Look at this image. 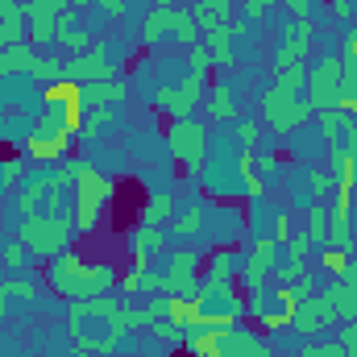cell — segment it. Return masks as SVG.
<instances>
[{"label":"cell","mask_w":357,"mask_h":357,"mask_svg":"<svg viewBox=\"0 0 357 357\" xmlns=\"http://www.w3.org/2000/svg\"><path fill=\"white\" fill-rule=\"evenodd\" d=\"M274 266H278V241H274V237H258V241H254V254L245 258V266H241V274H237L241 291L266 287V278H270Z\"/></svg>","instance_id":"obj_12"},{"label":"cell","mask_w":357,"mask_h":357,"mask_svg":"<svg viewBox=\"0 0 357 357\" xmlns=\"http://www.w3.org/2000/svg\"><path fill=\"white\" fill-rule=\"evenodd\" d=\"M142 295H146V299H150V295H167V282H162L158 270H142Z\"/></svg>","instance_id":"obj_47"},{"label":"cell","mask_w":357,"mask_h":357,"mask_svg":"<svg viewBox=\"0 0 357 357\" xmlns=\"http://www.w3.org/2000/svg\"><path fill=\"white\" fill-rule=\"evenodd\" d=\"M21 178H25V154L0 162V183H4V187H21Z\"/></svg>","instance_id":"obj_41"},{"label":"cell","mask_w":357,"mask_h":357,"mask_svg":"<svg viewBox=\"0 0 357 357\" xmlns=\"http://www.w3.org/2000/svg\"><path fill=\"white\" fill-rule=\"evenodd\" d=\"M187 357H191V354H187Z\"/></svg>","instance_id":"obj_62"},{"label":"cell","mask_w":357,"mask_h":357,"mask_svg":"<svg viewBox=\"0 0 357 357\" xmlns=\"http://www.w3.org/2000/svg\"><path fill=\"white\" fill-rule=\"evenodd\" d=\"M59 178L75 187V204H71V220H75V233H79V237L96 233L104 204L116 195V183H112V178H104L100 171H96V167H91V162H84V158H63V167H59Z\"/></svg>","instance_id":"obj_1"},{"label":"cell","mask_w":357,"mask_h":357,"mask_svg":"<svg viewBox=\"0 0 357 357\" xmlns=\"http://www.w3.org/2000/svg\"><path fill=\"white\" fill-rule=\"evenodd\" d=\"M191 17H195L199 33H212L225 21H233V0H195L191 4Z\"/></svg>","instance_id":"obj_18"},{"label":"cell","mask_w":357,"mask_h":357,"mask_svg":"<svg viewBox=\"0 0 357 357\" xmlns=\"http://www.w3.org/2000/svg\"><path fill=\"white\" fill-rule=\"evenodd\" d=\"M46 278H50V291L54 295H63L67 303L71 299H91V295H108V291H116V270L104 266V262H84L79 254H59V258H50V270H46Z\"/></svg>","instance_id":"obj_2"},{"label":"cell","mask_w":357,"mask_h":357,"mask_svg":"<svg viewBox=\"0 0 357 357\" xmlns=\"http://www.w3.org/2000/svg\"><path fill=\"white\" fill-rule=\"evenodd\" d=\"M349 258H354V254H341V250H324V254H320V266H324L328 274H333V278H337V274L345 270V262H349Z\"/></svg>","instance_id":"obj_46"},{"label":"cell","mask_w":357,"mask_h":357,"mask_svg":"<svg viewBox=\"0 0 357 357\" xmlns=\"http://www.w3.org/2000/svg\"><path fill=\"white\" fill-rule=\"evenodd\" d=\"M316 121H320V133H324L328 150H337V146L345 142V133L354 129V116H349V112H341V108H320V112H316Z\"/></svg>","instance_id":"obj_21"},{"label":"cell","mask_w":357,"mask_h":357,"mask_svg":"<svg viewBox=\"0 0 357 357\" xmlns=\"http://www.w3.org/2000/svg\"><path fill=\"white\" fill-rule=\"evenodd\" d=\"M125 245H129L133 266H146L154 254H162V250H167V233H162L158 225H137V229L125 237Z\"/></svg>","instance_id":"obj_14"},{"label":"cell","mask_w":357,"mask_h":357,"mask_svg":"<svg viewBox=\"0 0 357 357\" xmlns=\"http://www.w3.org/2000/svg\"><path fill=\"white\" fill-rule=\"evenodd\" d=\"M204 104H208L212 121H237V96H233L229 84H212L208 96H204Z\"/></svg>","instance_id":"obj_25"},{"label":"cell","mask_w":357,"mask_h":357,"mask_svg":"<svg viewBox=\"0 0 357 357\" xmlns=\"http://www.w3.org/2000/svg\"><path fill=\"white\" fill-rule=\"evenodd\" d=\"M67 79L71 84H104V79H116V71L108 67V42H91V50L75 54L67 63Z\"/></svg>","instance_id":"obj_11"},{"label":"cell","mask_w":357,"mask_h":357,"mask_svg":"<svg viewBox=\"0 0 357 357\" xmlns=\"http://www.w3.org/2000/svg\"><path fill=\"white\" fill-rule=\"evenodd\" d=\"M266 312H270V287H254V291H245V316L262 320Z\"/></svg>","instance_id":"obj_38"},{"label":"cell","mask_w":357,"mask_h":357,"mask_svg":"<svg viewBox=\"0 0 357 357\" xmlns=\"http://www.w3.org/2000/svg\"><path fill=\"white\" fill-rule=\"evenodd\" d=\"M208 291H237V250H216L199 274Z\"/></svg>","instance_id":"obj_13"},{"label":"cell","mask_w":357,"mask_h":357,"mask_svg":"<svg viewBox=\"0 0 357 357\" xmlns=\"http://www.w3.org/2000/svg\"><path fill=\"white\" fill-rule=\"evenodd\" d=\"M162 38H171V42H183V46H195L204 33H199V25H195V17H191V8H154L146 21H142V42L146 46H158Z\"/></svg>","instance_id":"obj_4"},{"label":"cell","mask_w":357,"mask_h":357,"mask_svg":"<svg viewBox=\"0 0 357 357\" xmlns=\"http://www.w3.org/2000/svg\"><path fill=\"white\" fill-rule=\"evenodd\" d=\"M324 295L333 299V307H337V320L345 324V320H357V282H328L324 287Z\"/></svg>","instance_id":"obj_26"},{"label":"cell","mask_w":357,"mask_h":357,"mask_svg":"<svg viewBox=\"0 0 357 357\" xmlns=\"http://www.w3.org/2000/svg\"><path fill=\"white\" fill-rule=\"evenodd\" d=\"M142 270H146V266H129L121 278H116V295H121V299L142 295Z\"/></svg>","instance_id":"obj_40"},{"label":"cell","mask_w":357,"mask_h":357,"mask_svg":"<svg viewBox=\"0 0 357 357\" xmlns=\"http://www.w3.org/2000/svg\"><path fill=\"white\" fill-rule=\"evenodd\" d=\"M204 96H208V75L187 71V75L178 79V88L175 84H158V91H154V108L167 112L171 121H187V116L204 104Z\"/></svg>","instance_id":"obj_5"},{"label":"cell","mask_w":357,"mask_h":357,"mask_svg":"<svg viewBox=\"0 0 357 357\" xmlns=\"http://www.w3.org/2000/svg\"><path fill=\"white\" fill-rule=\"evenodd\" d=\"M204 320H208V333H233L241 324V316H220V312H204Z\"/></svg>","instance_id":"obj_44"},{"label":"cell","mask_w":357,"mask_h":357,"mask_svg":"<svg viewBox=\"0 0 357 357\" xmlns=\"http://www.w3.org/2000/svg\"><path fill=\"white\" fill-rule=\"evenodd\" d=\"M13 295L33 299V295H38V287H33L29 278H4V282H0V316L8 312V299H13Z\"/></svg>","instance_id":"obj_34"},{"label":"cell","mask_w":357,"mask_h":357,"mask_svg":"<svg viewBox=\"0 0 357 357\" xmlns=\"http://www.w3.org/2000/svg\"><path fill=\"white\" fill-rule=\"evenodd\" d=\"M337 108H341V112H349V116H357V96H341V100H337Z\"/></svg>","instance_id":"obj_59"},{"label":"cell","mask_w":357,"mask_h":357,"mask_svg":"<svg viewBox=\"0 0 357 357\" xmlns=\"http://www.w3.org/2000/svg\"><path fill=\"white\" fill-rule=\"evenodd\" d=\"M38 54L29 42H17V46H0V79L4 75H21V71H33Z\"/></svg>","instance_id":"obj_23"},{"label":"cell","mask_w":357,"mask_h":357,"mask_svg":"<svg viewBox=\"0 0 357 357\" xmlns=\"http://www.w3.org/2000/svg\"><path fill=\"white\" fill-rule=\"evenodd\" d=\"M233 21H225L220 29H212V33H204V46H208V59H212V67H233L237 63V54H233Z\"/></svg>","instance_id":"obj_20"},{"label":"cell","mask_w":357,"mask_h":357,"mask_svg":"<svg viewBox=\"0 0 357 357\" xmlns=\"http://www.w3.org/2000/svg\"><path fill=\"white\" fill-rule=\"evenodd\" d=\"M258 133H262V121H254V116H237L233 121V137L241 142V150H254L258 146Z\"/></svg>","instance_id":"obj_36"},{"label":"cell","mask_w":357,"mask_h":357,"mask_svg":"<svg viewBox=\"0 0 357 357\" xmlns=\"http://www.w3.org/2000/svg\"><path fill=\"white\" fill-rule=\"evenodd\" d=\"M71 4H75V8H84V4H91V0H71Z\"/></svg>","instance_id":"obj_61"},{"label":"cell","mask_w":357,"mask_h":357,"mask_svg":"<svg viewBox=\"0 0 357 357\" xmlns=\"http://www.w3.org/2000/svg\"><path fill=\"white\" fill-rule=\"evenodd\" d=\"M150 328H154V333H158V337H162L167 345H183V328H178V324H171L167 316H158V320H154Z\"/></svg>","instance_id":"obj_43"},{"label":"cell","mask_w":357,"mask_h":357,"mask_svg":"<svg viewBox=\"0 0 357 357\" xmlns=\"http://www.w3.org/2000/svg\"><path fill=\"white\" fill-rule=\"evenodd\" d=\"M50 187H54V175L29 178V183L21 187V195H17V212H21V216H38V212L46 208V195H50Z\"/></svg>","instance_id":"obj_19"},{"label":"cell","mask_w":357,"mask_h":357,"mask_svg":"<svg viewBox=\"0 0 357 357\" xmlns=\"http://www.w3.org/2000/svg\"><path fill=\"white\" fill-rule=\"evenodd\" d=\"M183 349L191 357H220V341H216V333H191V337H183Z\"/></svg>","instance_id":"obj_31"},{"label":"cell","mask_w":357,"mask_h":357,"mask_svg":"<svg viewBox=\"0 0 357 357\" xmlns=\"http://www.w3.org/2000/svg\"><path fill=\"white\" fill-rule=\"evenodd\" d=\"M299 357H349V354H345L341 341H328V345H303Z\"/></svg>","instance_id":"obj_45"},{"label":"cell","mask_w":357,"mask_h":357,"mask_svg":"<svg viewBox=\"0 0 357 357\" xmlns=\"http://www.w3.org/2000/svg\"><path fill=\"white\" fill-rule=\"evenodd\" d=\"M328 175H333V183H337V191H357V158L345 154L341 146L328 150Z\"/></svg>","instance_id":"obj_24"},{"label":"cell","mask_w":357,"mask_h":357,"mask_svg":"<svg viewBox=\"0 0 357 357\" xmlns=\"http://www.w3.org/2000/svg\"><path fill=\"white\" fill-rule=\"evenodd\" d=\"M71 237H75V220H71V216H46V212L21 216V229H17V241H21V245L29 250V258H38V262H50V258L67 254Z\"/></svg>","instance_id":"obj_3"},{"label":"cell","mask_w":357,"mask_h":357,"mask_svg":"<svg viewBox=\"0 0 357 357\" xmlns=\"http://www.w3.org/2000/svg\"><path fill=\"white\" fill-rule=\"evenodd\" d=\"M337 341L345 345L349 357H357V320H345V324H341V337H337Z\"/></svg>","instance_id":"obj_50"},{"label":"cell","mask_w":357,"mask_h":357,"mask_svg":"<svg viewBox=\"0 0 357 357\" xmlns=\"http://www.w3.org/2000/svg\"><path fill=\"white\" fill-rule=\"evenodd\" d=\"M71 142H75V133H54V137L29 133L25 137V158H33V162H63L71 154Z\"/></svg>","instance_id":"obj_15"},{"label":"cell","mask_w":357,"mask_h":357,"mask_svg":"<svg viewBox=\"0 0 357 357\" xmlns=\"http://www.w3.org/2000/svg\"><path fill=\"white\" fill-rule=\"evenodd\" d=\"M167 150L171 158L183 162L187 171H199L204 167V154H208V125L187 116V121H171L167 125Z\"/></svg>","instance_id":"obj_6"},{"label":"cell","mask_w":357,"mask_h":357,"mask_svg":"<svg viewBox=\"0 0 357 357\" xmlns=\"http://www.w3.org/2000/svg\"><path fill=\"white\" fill-rule=\"evenodd\" d=\"M274 4H278V0H245V17H250V21H262Z\"/></svg>","instance_id":"obj_53"},{"label":"cell","mask_w":357,"mask_h":357,"mask_svg":"<svg viewBox=\"0 0 357 357\" xmlns=\"http://www.w3.org/2000/svg\"><path fill=\"white\" fill-rule=\"evenodd\" d=\"M291 233H295V229H291V216H287V212H274V233H270V237H274V241L282 245V241H287Z\"/></svg>","instance_id":"obj_51"},{"label":"cell","mask_w":357,"mask_h":357,"mask_svg":"<svg viewBox=\"0 0 357 357\" xmlns=\"http://www.w3.org/2000/svg\"><path fill=\"white\" fill-rule=\"evenodd\" d=\"M282 245H287V262H291V266L307 270V250H312V237H307L303 229H299V233H291Z\"/></svg>","instance_id":"obj_35"},{"label":"cell","mask_w":357,"mask_h":357,"mask_svg":"<svg viewBox=\"0 0 357 357\" xmlns=\"http://www.w3.org/2000/svg\"><path fill=\"white\" fill-rule=\"evenodd\" d=\"M29 75H33V84H42V88L63 84V79H67V63H63V59H38Z\"/></svg>","instance_id":"obj_28"},{"label":"cell","mask_w":357,"mask_h":357,"mask_svg":"<svg viewBox=\"0 0 357 357\" xmlns=\"http://www.w3.org/2000/svg\"><path fill=\"white\" fill-rule=\"evenodd\" d=\"M333 324H341V320H337V307H333V299H328L324 291L307 295V299L295 307V320H291V328H295V333H303V337L328 333Z\"/></svg>","instance_id":"obj_10"},{"label":"cell","mask_w":357,"mask_h":357,"mask_svg":"<svg viewBox=\"0 0 357 357\" xmlns=\"http://www.w3.org/2000/svg\"><path fill=\"white\" fill-rule=\"evenodd\" d=\"M241 187H245V199H262L266 195V183L258 178V171H241Z\"/></svg>","instance_id":"obj_48"},{"label":"cell","mask_w":357,"mask_h":357,"mask_svg":"<svg viewBox=\"0 0 357 357\" xmlns=\"http://www.w3.org/2000/svg\"><path fill=\"white\" fill-rule=\"evenodd\" d=\"M312 195H328V191H337V183H333V175L328 171H320V167H312Z\"/></svg>","instance_id":"obj_49"},{"label":"cell","mask_w":357,"mask_h":357,"mask_svg":"<svg viewBox=\"0 0 357 357\" xmlns=\"http://www.w3.org/2000/svg\"><path fill=\"white\" fill-rule=\"evenodd\" d=\"M354 195H357V191H354Z\"/></svg>","instance_id":"obj_63"},{"label":"cell","mask_w":357,"mask_h":357,"mask_svg":"<svg viewBox=\"0 0 357 357\" xmlns=\"http://www.w3.org/2000/svg\"><path fill=\"white\" fill-rule=\"evenodd\" d=\"M303 100L312 104V112H320V108H337V100H341V54H324V59L307 71Z\"/></svg>","instance_id":"obj_9"},{"label":"cell","mask_w":357,"mask_h":357,"mask_svg":"<svg viewBox=\"0 0 357 357\" xmlns=\"http://www.w3.org/2000/svg\"><path fill=\"white\" fill-rule=\"evenodd\" d=\"M171 233L175 237H195V233H204V208L199 204H187L183 212L171 216Z\"/></svg>","instance_id":"obj_27"},{"label":"cell","mask_w":357,"mask_h":357,"mask_svg":"<svg viewBox=\"0 0 357 357\" xmlns=\"http://www.w3.org/2000/svg\"><path fill=\"white\" fill-rule=\"evenodd\" d=\"M312 17H291L287 25H282V42L287 46H312Z\"/></svg>","instance_id":"obj_29"},{"label":"cell","mask_w":357,"mask_h":357,"mask_svg":"<svg viewBox=\"0 0 357 357\" xmlns=\"http://www.w3.org/2000/svg\"><path fill=\"white\" fill-rule=\"evenodd\" d=\"M178 0H154V8H175Z\"/></svg>","instance_id":"obj_60"},{"label":"cell","mask_w":357,"mask_h":357,"mask_svg":"<svg viewBox=\"0 0 357 357\" xmlns=\"http://www.w3.org/2000/svg\"><path fill=\"white\" fill-rule=\"evenodd\" d=\"M25 258H29V250H25L21 241H8V245H4V262H8V266H25Z\"/></svg>","instance_id":"obj_52"},{"label":"cell","mask_w":357,"mask_h":357,"mask_svg":"<svg viewBox=\"0 0 357 357\" xmlns=\"http://www.w3.org/2000/svg\"><path fill=\"white\" fill-rule=\"evenodd\" d=\"M303 233L312 237V245H324V237H328V208L324 204H312L307 208V229Z\"/></svg>","instance_id":"obj_33"},{"label":"cell","mask_w":357,"mask_h":357,"mask_svg":"<svg viewBox=\"0 0 357 357\" xmlns=\"http://www.w3.org/2000/svg\"><path fill=\"white\" fill-rule=\"evenodd\" d=\"M17 42H29L25 4L21 0H0V46H17Z\"/></svg>","instance_id":"obj_17"},{"label":"cell","mask_w":357,"mask_h":357,"mask_svg":"<svg viewBox=\"0 0 357 357\" xmlns=\"http://www.w3.org/2000/svg\"><path fill=\"white\" fill-rule=\"evenodd\" d=\"M278 154H254V171H274Z\"/></svg>","instance_id":"obj_57"},{"label":"cell","mask_w":357,"mask_h":357,"mask_svg":"<svg viewBox=\"0 0 357 357\" xmlns=\"http://www.w3.org/2000/svg\"><path fill=\"white\" fill-rule=\"evenodd\" d=\"M262 121H266L274 133H295L299 125L312 121V104L299 100V96H287L282 88L270 84V88L262 91Z\"/></svg>","instance_id":"obj_7"},{"label":"cell","mask_w":357,"mask_h":357,"mask_svg":"<svg viewBox=\"0 0 357 357\" xmlns=\"http://www.w3.org/2000/svg\"><path fill=\"white\" fill-rule=\"evenodd\" d=\"M328 8H333L337 21H349L354 17V0H328Z\"/></svg>","instance_id":"obj_55"},{"label":"cell","mask_w":357,"mask_h":357,"mask_svg":"<svg viewBox=\"0 0 357 357\" xmlns=\"http://www.w3.org/2000/svg\"><path fill=\"white\" fill-rule=\"evenodd\" d=\"M187 71H199V75H208L212 71V59H208V46H204V38L187 50Z\"/></svg>","instance_id":"obj_42"},{"label":"cell","mask_w":357,"mask_h":357,"mask_svg":"<svg viewBox=\"0 0 357 357\" xmlns=\"http://www.w3.org/2000/svg\"><path fill=\"white\" fill-rule=\"evenodd\" d=\"M341 150H345V154H354V158H357V121H354V129L345 133V142H341Z\"/></svg>","instance_id":"obj_58"},{"label":"cell","mask_w":357,"mask_h":357,"mask_svg":"<svg viewBox=\"0 0 357 357\" xmlns=\"http://www.w3.org/2000/svg\"><path fill=\"white\" fill-rule=\"evenodd\" d=\"M303 59H307V46H274L270 50V67L274 71H287V67H303Z\"/></svg>","instance_id":"obj_30"},{"label":"cell","mask_w":357,"mask_h":357,"mask_svg":"<svg viewBox=\"0 0 357 357\" xmlns=\"http://www.w3.org/2000/svg\"><path fill=\"white\" fill-rule=\"evenodd\" d=\"M303 84H307V67H287V71H274V88H282L287 96H299V100H303Z\"/></svg>","instance_id":"obj_32"},{"label":"cell","mask_w":357,"mask_h":357,"mask_svg":"<svg viewBox=\"0 0 357 357\" xmlns=\"http://www.w3.org/2000/svg\"><path fill=\"white\" fill-rule=\"evenodd\" d=\"M125 4H129V0H91V8H96V13H104V17H121V13H125Z\"/></svg>","instance_id":"obj_54"},{"label":"cell","mask_w":357,"mask_h":357,"mask_svg":"<svg viewBox=\"0 0 357 357\" xmlns=\"http://www.w3.org/2000/svg\"><path fill=\"white\" fill-rule=\"evenodd\" d=\"M108 121H112V108H88V116H84V129H79V137H84V142H91V137H96V133H100V129H104Z\"/></svg>","instance_id":"obj_39"},{"label":"cell","mask_w":357,"mask_h":357,"mask_svg":"<svg viewBox=\"0 0 357 357\" xmlns=\"http://www.w3.org/2000/svg\"><path fill=\"white\" fill-rule=\"evenodd\" d=\"M171 216H175V195H171V191H154V195L137 208V225H158V229H162Z\"/></svg>","instance_id":"obj_22"},{"label":"cell","mask_w":357,"mask_h":357,"mask_svg":"<svg viewBox=\"0 0 357 357\" xmlns=\"http://www.w3.org/2000/svg\"><path fill=\"white\" fill-rule=\"evenodd\" d=\"M59 42H63L71 54H84V50H91V33L84 29V25H75V29H59Z\"/></svg>","instance_id":"obj_37"},{"label":"cell","mask_w":357,"mask_h":357,"mask_svg":"<svg viewBox=\"0 0 357 357\" xmlns=\"http://www.w3.org/2000/svg\"><path fill=\"white\" fill-rule=\"evenodd\" d=\"M295 17H312V0H282Z\"/></svg>","instance_id":"obj_56"},{"label":"cell","mask_w":357,"mask_h":357,"mask_svg":"<svg viewBox=\"0 0 357 357\" xmlns=\"http://www.w3.org/2000/svg\"><path fill=\"white\" fill-rule=\"evenodd\" d=\"M199 266H204V258H199L195 250H175V254L167 258V270H162L167 295H178V299H191V303H199V295H204Z\"/></svg>","instance_id":"obj_8"},{"label":"cell","mask_w":357,"mask_h":357,"mask_svg":"<svg viewBox=\"0 0 357 357\" xmlns=\"http://www.w3.org/2000/svg\"><path fill=\"white\" fill-rule=\"evenodd\" d=\"M129 96V79H104V84H79V100L84 108H112Z\"/></svg>","instance_id":"obj_16"}]
</instances>
